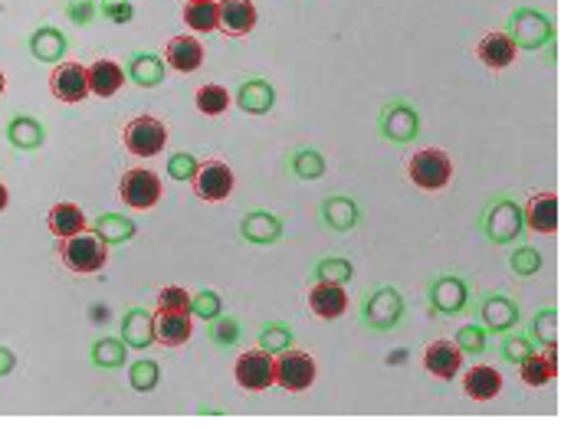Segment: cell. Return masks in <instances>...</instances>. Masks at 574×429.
I'll return each instance as SVG.
<instances>
[{
	"label": "cell",
	"mask_w": 574,
	"mask_h": 429,
	"mask_svg": "<svg viewBox=\"0 0 574 429\" xmlns=\"http://www.w3.org/2000/svg\"><path fill=\"white\" fill-rule=\"evenodd\" d=\"M479 233L486 236L492 246H512L522 240L525 233V220H522V204L512 194H499L489 197L486 207L479 210Z\"/></svg>",
	"instance_id": "1"
},
{
	"label": "cell",
	"mask_w": 574,
	"mask_h": 429,
	"mask_svg": "<svg viewBox=\"0 0 574 429\" xmlns=\"http://www.w3.org/2000/svg\"><path fill=\"white\" fill-rule=\"evenodd\" d=\"M404 315H407V302L401 289H394V285H374L365 299H361V325L368 331H378V335H388V331L401 328Z\"/></svg>",
	"instance_id": "2"
},
{
	"label": "cell",
	"mask_w": 574,
	"mask_h": 429,
	"mask_svg": "<svg viewBox=\"0 0 574 429\" xmlns=\"http://www.w3.org/2000/svg\"><path fill=\"white\" fill-rule=\"evenodd\" d=\"M60 262L76 272V276H96V272L105 269V262H109V246H105L96 233H73V236H63L60 240Z\"/></svg>",
	"instance_id": "3"
},
{
	"label": "cell",
	"mask_w": 574,
	"mask_h": 429,
	"mask_svg": "<svg viewBox=\"0 0 574 429\" xmlns=\"http://www.w3.org/2000/svg\"><path fill=\"white\" fill-rule=\"evenodd\" d=\"M506 33L515 43V50H525V53L545 50L548 43H555L552 17H545L542 10H535V7H515L506 20Z\"/></svg>",
	"instance_id": "4"
},
{
	"label": "cell",
	"mask_w": 574,
	"mask_h": 429,
	"mask_svg": "<svg viewBox=\"0 0 574 429\" xmlns=\"http://www.w3.org/2000/svg\"><path fill=\"white\" fill-rule=\"evenodd\" d=\"M407 181L427 190H443L453 181V158L443 148H420L407 158Z\"/></svg>",
	"instance_id": "5"
},
{
	"label": "cell",
	"mask_w": 574,
	"mask_h": 429,
	"mask_svg": "<svg viewBox=\"0 0 574 429\" xmlns=\"http://www.w3.org/2000/svg\"><path fill=\"white\" fill-rule=\"evenodd\" d=\"M473 302V289L470 282L456 272H440L427 282V305L430 315H443V318H456L463 315Z\"/></svg>",
	"instance_id": "6"
},
{
	"label": "cell",
	"mask_w": 574,
	"mask_h": 429,
	"mask_svg": "<svg viewBox=\"0 0 574 429\" xmlns=\"http://www.w3.org/2000/svg\"><path fill=\"white\" fill-rule=\"evenodd\" d=\"M122 145L135 158H155L168 145V128L155 115H138L122 128Z\"/></svg>",
	"instance_id": "7"
},
{
	"label": "cell",
	"mask_w": 574,
	"mask_h": 429,
	"mask_svg": "<svg viewBox=\"0 0 574 429\" xmlns=\"http://www.w3.org/2000/svg\"><path fill=\"white\" fill-rule=\"evenodd\" d=\"M273 374H276V387H283L286 393H306L315 384L319 367H315L309 351L289 348L273 357Z\"/></svg>",
	"instance_id": "8"
},
{
	"label": "cell",
	"mask_w": 574,
	"mask_h": 429,
	"mask_svg": "<svg viewBox=\"0 0 574 429\" xmlns=\"http://www.w3.org/2000/svg\"><path fill=\"white\" fill-rule=\"evenodd\" d=\"M378 131L391 145H414L420 135V112L410 102H388L378 115Z\"/></svg>",
	"instance_id": "9"
},
{
	"label": "cell",
	"mask_w": 574,
	"mask_h": 429,
	"mask_svg": "<svg viewBox=\"0 0 574 429\" xmlns=\"http://www.w3.org/2000/svg\"><path fill=\"white\" fill-rule=\"evenodd\" d=\"M233 184H237V177H233L230 164L210 158V161H201L197 164V174H194V197L204 200V204H224V200L233 194Z\"/></svg>",
	"instance_id": "10"
},
{
	"label": "cell",
	"mask_w": 574,
	"mask_h": 429,
	"mask_svg": "<svg viewBox=\"0 0 574 429\" xmlns=\"http://www.w3.org/2000/svg\"><path fill=\"white\" fill-rule=\"evenodd\" d=\"M164 187L155 171L148 168H128L119 177V200L132 210H151L161 200Z\"/></svg>",
	"instance_id": "11"
},
{
	"label": "cell",
	"mask_w": 574,
	"mask_h": 429,
	"mask_svg": "<svg viewBox=\"0 0 574 429\" xmlns=\"http://www.w3.org/2000/svg\"><path fill=\"white\" fill-rule=\"evenodd\" d=\"M233 380L246 390V393H263L276 384L273 374V354H266L260 348L243 351L237 357V367H233Z\"/></svg>",
	"instance_id": "12"
},
{
	"label": "cell",
	"mask_w": 574,
	"mask_h": 429,
	"mask_svg": "<svg viewBox=\"0 0 574 429\" xmlns=\"http://www.w3.org/2000/svg\"><path fill=\"white\" fill-rule=\"evenodd\" d=\"M476 315H479V325H483L489 335H506V331L519 328V321H522V312H519V305H515V299H509V295H502V292L483 295L476 305Z\"/></svg>",
	"instance_id": "13"
},
{
	"label": "cell",
	"mask_w": 574,
	"mask_h": 429,
	"mask_svg": "<svg viewBox=\"0 0 574 429\" xmlns=\"http://www.w3.org/2000/svg\"><path fill=\"white\" fill-rule=\"evenodd\" d=\"M217 30L230 40H243L250 37L260 23V10H256L253 0H217Z\"/></svg>",
	"instance_id": "14"
},
{
	"label": "cell",
	"mask_w": 574,
	"mask_h": 429,
	"mask_svg": "<svg viewBox=\"0 0 574 429\" xmlns=\"http://www.w3.org/2000/svg\"><path fill=\"white\" fill-rule=\"evenodd\" d=\"M286 236V226L276 213L269 210H250L240 217V240L250 243V246H276L283 243Z\"/></svg>",
	"instance_id": "15"
},
{
	"label": "cell",
	"mask_w": 574,
	"mask_h": 429,
	"mask_svg": "<svg viewBox=\"0 0 574 429\" xmlns=\"http://www.w3.org/2000/svg\"><path fill=\"white\" fill-rule=\"evenodd\" d=\"M522 220H525V230L542 233V236H555V230H558V197H555V190H535V194L525 200Z\"/></svg>",
	"instance_id": "16"
},
{
	"label": "cell",
	"mask_w": 574,
	"mask_h": 429,
	"mask_svg": "<svg viewBox=\"0 0 574 429\" xmlns=\"http://www.w3.org/2000/svg\"><path fill=\"white\" fill-rule=\"evenodd\" d=\"M50 92H53V99H60L66 105H79L89 95L86 66H79V63H56L53 76H50Z\"/></svg>",
	"instance_id": "17"
},
{
	"label": "cell",
	"mask_w": 574,
	"mask_h": 429,
	"mask_svg": "<svg viewBox=\"0 0 574 429\" xmlns=\"http://www.w3.org/2000/svg\"><path fill=\"white\" fill-rule=\"evenodd\" d=\"M237 109L246 115H269L276 109V86L263 76H246L237 86Z\"/></svg>",
	"instance_id": "18"
},
{
	"label": "cell",
	"mask_w": 574,
	"mask_h": 429,
	"mask_svg": "<svg viewBox=\"0 0 574 429\" xmlns=\"http://www.w3.org/2000/svg\"><path fill=\"white\" fill-rule=\"evenodd\" d=\"M164 66L174 73H197L204 66V46L191 33H178L164 43Z\"/></svg>",
	"instance_id": "19"
},
{
	"label": "cell",
	"mask_w": 574,
	"mask_h": 429,
	"mask_svg": "<svg viewBox=\"0 0 574 429\" xmlns=\"http://www.w3.org/2000/svg\"><path fill=\"white\" fill-rule=\"evenodd\" d=\"M306 302L312 308V315L322 321H335L348 312V292H345V285H338V282H312Z\"/></svg>",
	"instance_id": "20"
},
{
	"label": "cell",
	"mask_w": 574,
	"mask_h": 429,
	"mask_svg": "<svg viewBox=\"0 0 574 429\" xmlns=\"http://www.w3.org/2000/svg\"><path fill=\"white\" fill-rule=\"evenodd\" d=\"M420 361H424V371L437 380H453L463 371V351L453 341H430Z\"/></svg>",
	"instance_id": "21"
},
{
	"label": "cell",
	"mask_w": 574,
	"mask_h": 429,
	"mask_svg": "<svg viewBox=\"0 0 574 429\" xmlns=\"http://www.w3.org/2000/svg\"><path fill=\"white\" fill-rule=\"evenodd\" d=\"M515 56H519V50H515V43L509 40L506 30H489L476 43V59L486 69H492V73H499V69H509L515 63Z\"/></svg>",
	"instance_id": "22"
},
{
	"label": "cell",
	"mask_w": 574,
	"mask_h": 429,
	"mask_svg": "<svg viewBox=\"0 0 574 429\" xmlns=\"http://www.w3.org/2000/svg\"><path fill=\"white\" fill-rule=\"evenodd\" d=\"M125 79L138 89H158L164 79H168V66H164V56L138 50L128 56L125 63Z\"/></svg>",
	"instance_id": "23"
},
{
	"label": "cell",
	"mask_w": 574,
	"mask_h": 429,
	"mask_svg": "<svg viewBox=\"0 0 574 429\" xmlns=\"http://www.w3.org/2000/svg\"><path fill=\"white\" fill-rule=\"evenodd\" d=\"M319 220L328 226L332 233H351L361 223V207L355 197L345 194H332L319 204Z\"/></svg>",
	"instance_id": "24"
},
{
	"label": "cell",
	"mask_w": 574,
	"mask_h": 429,
	"mask_svg": "<svg viewBox=\"0 0 574 429\" xmlns=\"http://www.w3.org/2000/svg\"><path fill=\"white\" fill-rule=\"evenodd\" d=\"M27 50L30 56L37 59V63H46V66H56V63H63V56L69 53V40H66V33L63 30H56V27H37L27 37Z\"/></svg>",
	"instance_id": "25"
},
{
	"label": "cell",
	"mask_w": 574,
	"mask_h": 429,
	"mask_svg": "<svg viewBox=\"0 0 574 429\" xmlns=\"http://www.w3.org/2000/svg\"><path fill=\"white\" fill-rule=\"evenodd\" d=\"M4 138H7V145L14 148V151H40L46 145V128L40 118H33V115H10V122L4 128Z\"/></svg>",
	"instance_id": "26"
},
{
	"label": "cell",
	"mask_w": 574,
	"mask_h": 429,
	"mask_svg": "<svg viewBox=\"0 0 574 429\" xmlns=\"http://www.w3.org/2000/svg\"><path fill=\"white\" fill-rule=\"evenodd\" d=\"M122 341H125V348H132V351L151 348V344H155V315L142 305L128 308L122 315Z\"/></svg>",
	"instance_id": "27"
},
{
	"label": "cell",
	"mask_w": 574,
	"mask_h": 429,
	"mask_svg": "<svg viewBox=\"0 0 574 429\" xmlns=\"http://www.w3.org/2000/svg\"><path fill=\"white\" fill-rule=\"evenodd\" d=\"M86 79H89V95H99V99H112V95L128 82L125 66H119L109 56H102L92 66H86Z\"/></svg>",
	"instance_id": "28"
},
{
	"label": "cell",
	"mask_w": 574,
	"mask_h": 429,
	"mask_svg": "<svg viewBox=\"0 0 574 429\" xmlns=\"http://www.w3.org/2000/svg\"><path fill=\"white\" fill-rule=\"evenodd\" d=\"M191 335H194L191 312H161L155 318V344H161V348H184Z\"/></svg>",
	"instance_id": "29"
},
{
	"label": "cell",
	"mask_w": 574,
	"mask_h": 429,
	"mask_svg": "<svg viewBox=\"0 0 574 429\" xmlns=\"http://www.w3.org/2000/svg\"><path fill=\"white\" fill-rule=\"evenodd\" d=\"M463 393L476 403H489L502 393V374L489 364H476L463 371Z\"/></svg>",
	"instance_id": "30"
},
{
	"label": "cell",
	"mask_w": 574,
	"mask_h": 429,
	"mask_svg": "<svg viewBox=\"0 0 574 429\" xmlns=\"http://www.w3.org/2000/svg\"><path fill=\"white\" fill-rule=\"evenodd\" d=\"M92 233L112 249V246H122L128 240H135L138 223L132 217H125V213H99V217L92 220Z\"/></svg>",
	"instance_id": "31"
},
{
	"label": "cell",
	"mask_w": 574,
	"mask_h": 429,
	"mask_svg": "<svg viewBox=\"0 0 574 429\" xmlns=\"http://www.w3.org/2000/svg\"><path fill=\"white\" fill-rule=\"evenodd\" d=\"M519 377H522V384L525 387H545V384H552L555 374H558V367H555V351H532V354H525L519 364Z\"/></svg>",
	"instance_id": "32"
},
{
	"label": "cell",
	"mask_w": 574,
	"mask_h": 429,
	"mask_svg": "<svg viewBox=\"0 0 574 429\" xmlns=\"http://www.w3.org/2000/svg\"><path fill=\"white\" fill-rule=\"evenodd\" d=\"M46 226H50L53 236H73V233H82L86 230V213H82L79 204H73V200H60V204H53V210L46 213Z\"/></svg>",
	"instance_id": "33"
},
{
	"label": "cell",
	"mask_w": 574,
	"mask_h": 429,
	"mask_svg": "<svg viewBox=\"0 0 574 429\" xmlns=\"http://www.w3.org/2000/svg\"><path fill=\"white\" fill-rule=\"evenodd\" d=\"M89 364L96 367V371H119V367L128 364V348L122 338H99L92 341L89 348Z\"/></svg>",
	"instance_id": "34"
},
{
	"label": "cell",
	"mask_w": 574,
	"mask_h": 429,
	"mask_svg": "<svg viewBox=\"0 0 574 429\" xmlns=\"http://www.w3.org/2000/svg\"><path fill=\"white\" fill-rule=\"evenodd\" d=\"M325 154L315 151V148H296L289 154L286 161V171L296 177V181H319V177L325 174Z\"/></svg>",
	"instance_id": "35"
},
{
	"label": "cell",
	"mask_w": 574,
	"mask_h": 429,
	"mask_svg": "<svg viewBox=\"0 0 574 429\" xmlns=\"http://www.w3.org/2000/svg\"><path fill=\"white\" fill-rule=\"evenodd\" d=\"M296 344V331H292L286 321H266V325L256 331V348L266 354H283Z\"/></svg>",
	"instance_id": "36"
},
{
	"label": "cell",
	"mask_w": 574,
	"mask_h": 429,
	"mask_svg": "<svg viewBox=\"0 0 574 429\" xmlns=\"http://www.w3.org/2000/svg\"><path fill=\"white\" fill-rule=\"evenodd\" d=\"M230 89L227 86H220V82H204V86H197L194 92V105H197V112L207 115V118H217V115H224L230 109Z\"/></svg>",
	"instance_id": "37"
},
{
	"label": "cell",
	"mask_w": 574,
	"mask_h": 429,
	"mask_svg": "<svg viewBox=\"0 0 574 429\" xmlns=\"http://www.w3.org/2000/svg\"><path fill=\"white\" fill-rule=\"evenodd\" d=\"M555 335H558V312L555 308H538L529 321V338L535 341V348L555 351Z\"/></svg>",
	"instance_id": "38"
},
{
	"label": "cell",
	"mask_w": 574,
	"mask_h": 429,
	"mask_svg": "<svg viewBox=\"0 0 574 429\" xmlns=\"http://www.w3.org/2000/svg\"><path fill=\"white\" fill-rule=\"evenodd\" d=\"M351 279H355V266H351L345 256H322V259L312 266V282H338V285H348Z\"/></svg>",
	"instance_id": "39"
},
{
	"label": "cell",
	"mask_w": 574,
	"mask_h": 429,
	"mask_svg": "<svg viewBox=\"0 0 574 429\" xmlns=\"http://www.w3.org/2000/svg\"><path fill=\"white\" fill-rule=\"evenodd\" d=\"M184 23L194 33H214L217 30V0H197V4H184Z\"/></svg>",
	"instance_id": "40"
},
{
	"label": "cell",
	"mask_w": 574,
	"mask_h": 429,
	"mask_svg": "<svg viewBox=\"0 0 574 429\" xmlns=\"http://www.w3.org/2000/svg\"><path fill=\"white\" fill-rule=\"evenodd\" d=\"M210 325V341H214V348L220 351H227V348H237L240 338H243V325L237 318H230V315H217L214 321H207Z\"/></svg>",
	"instance_id": "41"
},
{
	"label": "cell",
	"mask_w": 574,
	"mask_h": 429,
	"mask_svg": "<svg viewBox=\"0 0 574 429\" xmlns=\"http://www.w3.org/2000/svg\"><path fill=\"white\" fill-rule=\"evenodd\" d=\"M535 351V341L529 338V331H506V335H499V357L506 364H519L525 354Z\"/></svg>",
	"instance_id": "42"
},
{
	"label": "cell",
	"mask_w": 574,
	"mask_h": 429,
	"mask_svg": "<svg viewBox=\"0 0 574 429\" xmlns=\"http://www.w3.org/2000/svg\"><path fill=\"white\" fill-rule=\"evenodd\" d=\"M542 266H545V256L538 253L535 246H515V249H512L509 269H512L519 279H532V276H538V272H542Z\"/></svg>",
	"instance_id": "43"
},
{
	"label": "cell",
	"mask_w": 574,
	"mask_h": 429,
	"mask_svg": "<svg viewBox=\"0 0 574 429\" xmlns=\"http://www.w3.org/2000/svg\"><path fill=\"white\" fill-rule=\"evenodd\" d=\"M453 344L463 351V357H479V354L489 351V331L483 325H463L460 331H456Z\"/></svg>",
	"instance_id": "44"
},
{
	"label": "cell",
	"mask_w": 574,
	"mask_h": 429,
	"mask_svg": "<svg viewBox=\"0 0 574 429\" xmlns=\"http://www.w3.org/2000/svg\"><path fill=\"white\" fill-rule=\"evenodd\" d=\"M128 384H132V390H138V393H151V390H155L161 384L158 361H148V357L135 361L132 367H128Z\"/></svg>",
	"instance_id": "45"
},
{
	"label": "cell",
	"mask_w": 574,
	"mask_h": 429,
	"mask_svg": "<svg viewBox=\"0 0 574 429\" xmlns=\"http://www.w3.org/2000/svg\"><path fill=\"white\" fill-rule=\"evenodd\" d=\"M191 315L201 321H214L217 315H224V299L214 289H201L191 295Z\"/></svg>",
	"instance_id": "46"
},
{
	"label": "cell",
	"mask_w": 574,
	"mask_h": 429,
	"mask_svg": "<svg viewBox=\"0 0 574 429\" xmlns=\"http://www.w3.org/2000/svg\"><path fill=\"white\" fill-rule=\"evenodd\" d=\"M197 161L191 151H174L171 158H168V177L171 181H178V184H191L194 181V174H197Z\"/></svg>",
	"instance_id": "47"
},
{
	"label": "cell",
	"mask_w": 574,
	"mask_h": 429,
	"mask_svg": "<svg viewBox=\"0 0 574 429\" xmlns=\"http://www.w3.org/2000/svg\"><path fill=\"white\" fill-rule=\"evenodd\" d=\"M161 312H191V292L181 285H164L158 292V315Z\"/></svg>",
	"instance_id": "48"
},
{
	"label": "cell",
	"mask_w": 574,
	"mask_h": 429,
	"mask_svg": "<svg viewBox=\"0 0 574 429\" xmlns=\"http://www.w3.org/2000/svg\"><path fill=\"white\" fill-rule=\"evenodd\" d=\"M66 17L76 27H92V20L99 17V4L96 0H66Z\"/></svg>",
	"instance_id": "49"
},
{
	"label": "cell",
	"mask_w": 574,
	"mask_h": 429,
	"mask_svg": "<svg viewBox=\"0 0 574 429\" xmlns=\"http://www.w3.org/2000/svg\"><path fill=\"white\" fill-rule=\"evenodd\" d=\"M99 14L109 23H132L135 7H132V0H102Z\"/></svg>",
	"instance_id": "50"
},
{
	"label": "cell",
	"mask_w": 574,
	"mask_h": 429,
	"mask_svg": "<svg viewBox=\"0 0 574 429\" xmlns=\"http://www.w3.org/2000/svg\"><path fill=\"white\" fill-rule=\"evenodd\" d=\"M14 367H17V354L0 344V377H10L14 374Z\"/></svg>",
	"instance_id": "51"
},
{
	"label": "cell",
	"mask_w": 574,
	"mask_h": 429,
	"mask_svg": "<svg viewBox=\"0 0 574 429\" xmlns=\"http://www.w3.org/2000/svg\"><path fill=\"white\" fill-rule=\"evenodd\" d=\"M10 207V190H7V184L0 181V213H4Z\"/></svg>",
	"instance_id": "52"
},
{
	"label": "cell",
	"mask_w": 574,
	"mask_h": 429,
	"mask_svg": "<svg viewBox=\"0 0 574 429\" xmlns=\"http://www.w3.org/2000/svg\"><path fill=\"white\" fill-rule=\"evenodd\" d=\"M4 89H7V76H4V69H0V95H4Z\"/></svg>",
	"instance_id": "53"
},
{
	"label": "cell",
	"mask_w": 574,
	"mask_h": 429,
	"mask_svg": "<svg viewBox=\"0 0 574 429\" xmlns=\"http://www.w3.org/2000/svg\"><path fill=\"white\" fill-rule=\"evenodd\" d=\"M187 4H197V0H187Z\"/></svg>",
	"instance_id": "54"
}]
</instances>
